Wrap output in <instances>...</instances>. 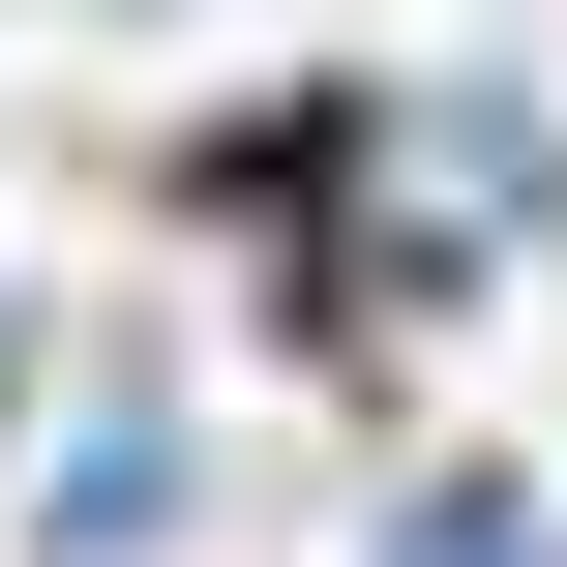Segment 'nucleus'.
Here are the masks:
<instances>
[{"instance_id":"1","label":"nucleus","mask_w":567,"mask_h":567,"mask_svg":"<svg viewBox=\"0 0 567 567\" xmlns=\"http://www.w3.org/2000/svg\"><path fill=\"white\" fill-rule=\"evenodd\" d=\"M179 538V419H150V389H90V419H60V478H30V567H150Z\"/></svg>"},{"instance_id":"2","label":"nucleus","mask_w":567,"mask_h":567,"mask_svg":"<svg viewBox=\"0 0 567 567\" xmlns=\"http://www.w3.org/2000/svg\"><path fill=\"white\" fill-rule=\"evenodd\" d=\"M389 567H567V538H538V478H419V508H389Z\"/></svg>"}]
</instances>
